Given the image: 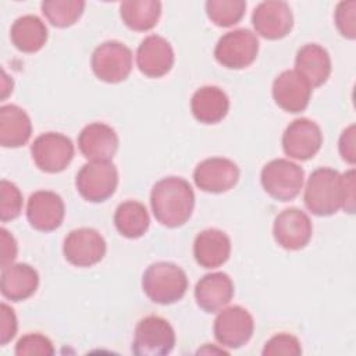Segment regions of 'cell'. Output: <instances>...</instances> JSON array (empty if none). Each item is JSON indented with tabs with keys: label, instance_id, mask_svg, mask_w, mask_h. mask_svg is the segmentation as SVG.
Segmentation results:
<instances>
[{
	"label": "cell",
	"instance_id": "cell-1",
	"mask_svg": "<svg viewBox=\"0 0 356 356\" xmlns=\"http://www.w3.org/2000/svg\"><path fill=\"white\" fill-rule=\"evenodd\" d=\"M150 206L153 216L161 225L177 228L191 218L195 207V193L184 178L165 177L153 185Z\"/></svg>",
	"mask_w": 356,
	"mask_h": 356
},
{
	"label": "cell",
	"instance_id": "cell-2",
	"mask_svg": "<svg viewBox=\"0 0 356 356\" xmlns=\"http://www.w3.org/2000/svg\"><path fill=\"white\" fill-rule=\"evenodd\" d=\"M146 296L159 305H171L184 298L188 289L185 271L174 263L157 261L150 264L142 277Z\"/></svg>",
	"mask_w": 356,
	"mask_h": 356
},
{
	"label": "cell",
	"instance_id": "cell-3",
	"mask_svg": "<svg viewBox=\"0 0 356 356\" xmlns=\"http://www.w3.org/2000/svg\"><path fill=\"white\" fill-rule=\"evenodd\" d=\"M303 200L309 211L325 217L342 209V177L337 170L321 167L314 170L305 188Z\"/></svg>",
	"mask_w": 356,
	"mask_h": 356
},
{
	"label": "cell",
	"instance_id": "cell-4",
	"mask_svg": "<svg viewBox=\"0 0 356 356\" xmlns=\"http://www.w3.org/2000/svg\"><path fill=\"white\" fill-rule=\"evenodd\" d=\"M118 185V172L111 160L89 161L82 165L75 178L79 195L92 203L111 197Z\"/></svg>",
	"mask_w": 356,
	"mask_h": 356
},
{
	"label": "cell",
	"instance_id": "cell-5",
	"mask_svg": "<svg viewBox=\"0 0 356 356\" xmlns=\"http://www.w3.org/2000/svg\"><path fill=\"white\" fill-rule=\"evenodd\" d=\"M305 172L302 167L286 159H275L267 163L260 174L264 191L274 199L288 202L295 199L303 186Z\"/></svg>",
	"mask_w": 356,
	"mask_h": 356
},
{
	"label": "cell",
	"instance_id": "cell-6",
	"mask_svg": "<svg viewBox=\"0 0 356 356\" xmlns=\"http://www.w3.org/2000/svg\"><path fill=\"white\" fill-rule=\"evenodd\" d=\"M175 345V332L171 324L159 316L142 318L136 328L132 342V352L138 356L168 355Z\"/></svg>",
	"mask_w": 356,
	"mask_h": 356
},
{
	"label": "cell",
	"instance_id": "cell-7",
	"mask_svg": "<svg viewBox=\"0 0 356 356\" xmlns=\"http://www.w3.org/2000/svg\"><path fill=\"white\" fill-rule=\"evenodd\" d=\"M259 39L249 29H235L222 35L214 49L218 64L229 70L249 67L257 57Z\"/></svg>",
	"mask_w": 356,
	"mask_h": 356
},
{
	"label": "cell",
	"instance_id": "cell-8",
	"mask_svg": "<svg viewBox=\"0 0 356 356\" xmlns=\"http://www.w3.org/2000/svg\"><path fill=\"white\" fill-rule=\"evenodd\" d=\"M90 64L100 81L118 83L132 71V51L121 42L108 40L95 49Z\"/></svg>",
	"mask_w": 356,
	"mask_h": 356
},
{
	"label": "cell",
	"instance_id": "cell-9",
	"mask_svg": "<svg viewBox=\"0 0 356 356\" xmlns=\"http://www.w3.org/2000/svg\"><path fill=\"white\" fill-rule=\"evenodd\" d=\"M31 154L35 164L44 172H61L74 157V145L70 138L58 132L39 135L32 146Z\"/></svg>",
	"mask_w": 356,
	"mask_h": 356
},
{
	"label": "cell",
	"instance_id": "cell-10",
	"mask_svg": "<svg viewBox=\"0 0 356 356\" xmlns=\"http://www.w3.org/2000/svg\"><path fill=\"white\" fill-rule=\"evenodd\" d=\"M254 321L252 314L241 307L231 306L222 309L214 320V337L217 342L229 349H238L249 342L253 335Z\"/></svg>",
	"mask_w": 356,
	"mask_h": 356
},
{
	"label": "cell",
	"instance_id": "cell-11",
	"mask_svg": "<svg viewBox=\"0 0 356 356\" xmlns=\"http://www.w3.org/2000/svg\"><path fill=\"white\" fill-rule=\"evenodd\" d=\"M63 253L70 264L90 267L104 257L106 241L93 228H78L65 236Z\"/></svg>",
	"mask_w": 356,
	"mask_h": 356
},
{
	"label": "cell",
	"instance_id": "cell-12",
	"mask_svg": "<svg viewBox=\"0 0 356 356\" xmlns=\"http://www.w3.org/2000/svg\"><path fill=\"white\" fill-rule=\"evenodd\" d=\"M323 145L320 127L309 118L293 120L282 134V149L295 160H309L317 154Z\"/></svg>",
	"mask_w": 356,
	"mask_h": 356
},
{
	"label": "cell",
	"instance_id": "cell-13",
	"mask_svg": "<svg viewBox=\"0 0 356 356\" xmlns=\"http://www.w3.org/2000/svg\"><path fill=\"white\" fill-rule=\"evenodd\" d=\"M239 179L238 165L225 157H211L200 161L193 171V181L199 189L222 193L232 189Z\"/></svg>",
	"mask_w": 356,
	"mask_h": 356
},
{
	"label": "cell",
	"instance_id": "cell-14",
	"mask_svg": "<svg viewBox=\"0 0 356 356\" xmlns=\"http://www.w3.org/2000/svg\"><path fill=\"white\" fill-rule=\"evenodd\" d=\"M312 232L313 227L309 216L296 207L285 209L274 220V239L286 250L303 249L309 243Z\"/></svg>",
	"mask_w": 356,
	"mask_h": 356
},
{
	"label": "cell",
	"instance_id": "cell-15",
	"mask_svg": "<svg viewBox=\"0 0 356 356\" xmlns=\"http://www.w3.org/2000/svg\"><path fill=\"white\" fill-rule=\"evenodd\" d=\"M252 24L260 36L268 40L285 38L293 26V15L285 1L268 0L260 3L253 14Z\"/></svg>",
	"mask_w": 356,
	"mask_h": 356
},
{
	"label": "cell",
	"instance_id": "cell-16",
	"mask_svg": "<svg viewBox=\"0 0 356 356\" xmlns=\"http://www.w3.org/2000/svg\"><path fill=\"white\" fill-rule=\"evenodd\" d=\"M64 202L56 192L36 191L26 203V218L32 228L50 232L57 229L64 220Z\"/></svg>",
	"mask_w": 356,
	"mask_h": 356
},
{
	"label": "cell",
	"instance_id": "cell-17",
	"mask_svg": "<svg viewBox=\"0 0 356 356\" xmlns=\"http://www.w3.org/2000/svg\"><path fill=\"white\" fill-rule=\"evenodd\" d=\"M136 65L149 78L164 76L174 65V50L170 42L159 35L145 38L136 50Z\"/></svg>",
	"mask_w": 356,
	"mask_h": 356
},
{
	"label": "cell",
	"instance_id": "cell-18",
	"mask_svg": "<svg viewBox=\"0 0 356 356\" xmlns=\"http://www.w3.org/2000/svg\"><path fill=\"white\" fill-rule=\"evenodd\" d=\"M312 86L293 70L281 72L273 82V99L286 113H300L310 102Z\"/></svg>",
	"mask_w": 356,
	"mask_h": 356
},
{
	"label": "cell",
	"instance_id": "cell-19",
	"mask_svg": "<svg viewBox=\"0 0 356 356\" xmlns=\"http://www.w3.org/2000/svg\"><path fill=\"white\" fill-rule=\"evenodd\" d=\"M78 147L90 161L111 160L118 149V136L110 125L92 122L79 132Z\"/></svg>",
	"mask_w": 356,
	"mask_h": 356
},
{
	"label": "cell",
	"instance_id": "cell-20",
	"mask_svg": "<svg viewBox=\"0 0 356 356\" xmlns=\"http://www.w3.org/2000/svg\"><path fill=\"white\" fill-rule=\"evenodd\" d=\"M234 296V282L225 273H210L202 277L195 286L197 306L206 313L222 309Z\"/></svg>",
	"mask_w": 356,
	"mask_h": 356
},
{
	"label": "cell",
	"instance_id": "cell-21",
	"mask_svg": "<svg viewBox=\"0 0 356 356\" xmlns=\"http://www.w3.org/2000/svg\"><path fill=\"white\" fill-rule=\"evenodd\" d=\"M231 253V241L225 232L217 228H207L197 234L193 242L196 263L204 268L222 266Z\"/></svg>",
	"mask_w": 356,
	"mask_h": 356
},
{
	"label": "cell",
	"instance_id": "cell-22",
	"mask_svg": "<svg viewBox=\"0 0 356 356\" xmlns=\"http://www.w3.org/2000/svg\"><path fill=\"white\" fill-rule=\"evenodd\" d=\"M295 71L312 86H321L331 74L328 51L316 43L302 46L295 58Z\"/></svg>",
	"mask_w": 356,
	"mask_h": 356
},
{
	"label": "cell",
	"instance_id": "cell-23",
	"mask_svg": "<svg viewBox=\"0 0 356 356\" xmlns=\"http://www.w3.org/2000/svg\"><path fill=\"white\" fill-rule=\"evenodd\" d=\"M39 285L38 271L26 263L8 264L1 268V293L13 302L31 298Z\"/></svg>",
	"mask_w": 356,
	"mask_h": 356
},
{
	"label": "cell",
	"instance_id": "cell-24",
	"mask_svg": "<svg viewBox=\"0 0 356 356\" xmlns=\"http://www.w3.org/2000/svg\"><path fill=\"white\" fill-rule=\"evenodd\" d=\"M228 108L229 99L218 86H203L191 99L192 114L202 124H217L222 121Z\"/></svg>",
	"mask_w": 356,
	"mask_h": 356
},
{
	"label": "cell",
	"instance_id": "cell-25",
	"mask_svg": "<svg viewBox=\"0 0 356 356\" xmlns=\"http://www.w3.org/2000/svg\"><path fill=\"white\" fill-rule=\"evenodd\" d=\"M32 135L29 115L15 104L0 107V145L3 147H21Z\"/></svg>",
	"mask_w": 356,
	"mask_h": 356
},
{
	"label": "cell",
	"instance_id": "cell-26",
	"mask_svg": "<svg viewBox=\"0 0 356 356\" xmlns=\"http://www.w3.org/2000/svg\"><path fill=\"white\" fill-rule=\"evenodd\" d=\"M10 38L13 44L22 53H36L47 42V28L36 15H22L11 26Z\"/></svg>",
	"mask_w": 356,
	"mask_h": 356
},
{
	"label": "cell",
	"instance_id": "cell-27",
	"mask_svg": "<svg viewBox=\"0 0 356 356\" xmlns=\"http://www.w3.org/2000/svg\"><path fill=\"white\" fill-rule=\"evenodd\" d=\"M161 14V3L157 0H127L120 4L122 22L132 31L145 32L156 26Z\"/></svg>",
	"mask_w": 356,
	"mask_h": 356
},
{
	"label": "cell",
	"instance_id": "cell-28",
	"mask_svg": "<svg viewBox=\"0 0 356 356\" xmlns=\"http://www.w3.org/2000/svg\"><path fill=\"white\" fill-rule=\"evenodd\" d=\"M149 222L150 220L147 210L140 202L127 200L115 209L114 225L125 238H140L147 231Z\"/></svg>",
	"mask_w": 356,
	"mask_h": 356
},
{
	"label": "cell",
	"instance_id": "cell-29",
	"mask_svg": "<svg viewBox=\"0 0 356 356\" xmlns=\"http://www.w3.org/2000/svg\"><path fill=\"white\" fill-rule=\"evenodd\" d=\"M85 1L79 0H46L42 3V13L47 21L57 28L74 25L82 15Z\"/></svg>",
	"mask_w": 356,
	"mask_h": 356
},
{
	"label": "cell",
	"instance_id": "cell-30",
	"mask_svg": "<svg viewBox=\"0 0 356 356\" xmlns=\"http://www.w3.org/2000/svg\"><path fill=\"white\" fill-rule=\"evenodd\" d=\"M246 10L243 0H209L206 3V13L210 21L222 28L238 24Z\"/></svg>",
	"mask_w": 356,
	"mask_h": 356
},
{
	"label": "cell",
	"instance_id": "cell-31",
	"mask_svg": "<svg viewBox=\"0 0 356 356\" xmlns=\"http://www.w3.org/2000/svg\"><path fill=\"white\" fill-rule=\"evenodd\" d=\"M0 220L3 222L17 218L22 210V195L15 184L3 179L0 182Z\"/></svg>",
	"mask_w": 356,
	"mask_h": 356
},
{
	"label": "cell",
	"instance_id": "cell-32",
	"mask_svg": "<svg viewBox=\"0 0 356 356\" xmlns=\"http://www.w3.org/2000/svg\"><path fill=\"white\" fill-rule=\"evenodd\" d=\"M53 353L51 341L39 332L25 334L15 345V355L18 356H50Z\"/></svg>",
	"mask_w": 356,
	"mask_h": 356
},
{
	"label": "cell",
	"instance_id": "cell-33",
	"mask_svg": "<svg viewBox=\"0 0 356 356\" xmlns=\"http://www.w3.org/2000/svg\"><path fill=\"white\" fill-rule=\"evenodd\" d=\"M261 353L264 356H298L302 353V346L296 337L281 332L266 342Z\"/></svg>",
	"mask_w": 356,
	"mask_h": 356
},
{
	"label": "cell",
	"instance_id": "cell-34",
	"mask_svg": "<svg viewBox=\"0 0 356 356\" xmlns=\"http://www.w3.org/2000/svg\"><path fill=\"white\" fill-rule=\"evenodd\" d=\"M356 1L349 0V1H341L338 3L335 8V25L342 36L346 39H355L356 38Z\"/></svg>",
	"mask_w": 356,
	"mask_h": 356
},
{
	"label": "cell",
	"instance_id": "cell-35",
	"mask_svg": "<svg viewBox=\"0 0 356 356\" xmlns=\"http://www.w3.org/2000/svg\"><path fill=\"white\" fill-rule=\"evenodd\" d=\"M0 343L6 345L10 342L17 332V317L14 310L7 306L6 303H1V316H0Z\"/></svg>",
	"mask_w": 356,
	"mask_h": 356
},
{
	"label": "cell",
	"instance_id": "cell-36",
	"mask_svg": "<svg viewBox=\"0 0 356 356\" xmlns=\"http://www.w3.org/2000/svg\"><path fill=\"white\" fill-rule=\"evenodd\" d=\"M342 177V196L343 204L342 210L352 214L355 211V199H356V179H355V170H349Z\"/></svg>",
	"mask_w": 356,
	"mask_h": 356
},
{
	"label": "cell",
	"instance_id": "cell-37",
	"mask_svg": "<svg viewBox=\"0 0 356 356\" xmlns=\"http://www.w3.org/2000/svg\"><path fill=\"white\" fill-rule=\"evenodd\" d=\"M355 136H356V128H355V125H350L342 132V135L339 138V145H338L339 154L349 164H355V161H356Z\"/></svg>",
	"mask_w": 356,
	"mask_h": 356
},
{
	"label": "cell",
	"instance_id": "cell-38",
	"mask_svg": "<svg viewBox=\"0 0 356 356\" xmlns=\"http://www.w3.org/2000/svg\"><path fill=\"white\" fill-rule=\"evenodd\" d=\"M15 257L17 242L6 228H1V268L11 264Z\"/></svg>",
	"mask_w": 356,
	"mask_h": 356
}]
</instances>
